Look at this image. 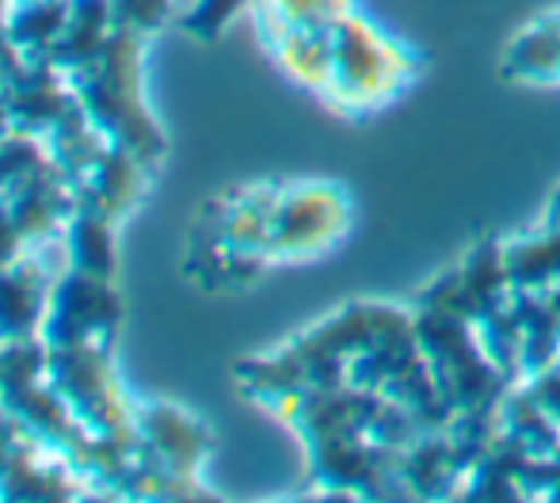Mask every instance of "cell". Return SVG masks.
Masks as SVG:
<instances>
[{
    "mask_svg": "<svg viewBox=\"0 0 560 503\" xmlns=\"http://www.w3.org/2000/svg\"><path fill=\"white\" fill-rule=\"evenodd\" d=\"M141 46H145L141 35L115 27L112 38L81 69L69 73V84L89 119L107 133V141L153 168L164 156V133L149 115L141 92Z\"/></svg>",
    "mask_w": 560,
    "mask_h": 503,
    "instance_id": "1",
    "label": "cell"
},
{
    "mask_svg": "<svg viewBox=\"0 0 560 503\" xmlns=\"http://www.w3.org/2000/svg\"><path fill=\"white\" fill-rule=\"evenodd\" d=\"M46 382L77 412L92 435L138 438V405L126 397L112 366V348L84 343V348H46Z\"/></svg>",
    "mask_w": 560,
    "mask_h": 503,
    "instance_id": "2",
    "label": "cell"
},
{
    "mask_svg": "<svg viewBox=\"0 0 560 503\" xmlns=\"http://www.w3.org/2000/svg\"><path fill=\"white\" fill-rule=\"evenodd\" d=\"M408 77H412L408 54L377 27H370L359 12L343 15L332 27V81L325 96L339 107L374 112L405 89Z\"/></svg>",
    "mask_w": 560,
    "mask_h": 503,
    "instance_id": "3",
    "label": "cell"
},
{
    "mask_svg": "<svg viewBox=\"0 0 560 503\" xmlns=\"http://www.w3.org/2000/svg\"><path fill=\"white\" fill-rule=\"evenodd\" d=\"M347 199L332 184H279L267 230V264L313 259L347 233Z\"/></svg>",
    "mask_w": 560,
    "mask_h": 503,
    "instance_id": "4",
    "label": "cell"
},
{
    "mask_svg": "<svg viewBox=\"0 0 560 503\" xmlns=\"http://www.w3.org/2000/svg\"><path fill=\"white\" fill-rule=\"evenodd\" d=\"M118 325H122V302H118L112 279L89 274L81 267H66L50 290L38 340L46 348H84V343L112 348Z\"/></svg>",
    "mask_w": 560,
    "mask_h": 503,
    "instance_id": "5",
    "label": "cell"
},
{
    "mask_svg": "<svg viewBox=\"0 0 560 503\" xmlns=\"http://www.w3.org/2000/svg\"><path fill=\"white\" fill-rule=\"evenodd\" d=\"M50 248L54 241L27 248L12 267L0 271V348H12V343H27L43 336L50 290L58 282V274L69 267V264L50 267V259H46Z\"/></svg>",
    "mask_w": 560,
    "mask_h": 503,
    "instance_id": "6",
    "label": "cell"
},
{
    "mask_svg": "<svg viewBox=\"0 0 560 503\" xmlns=\"http://www.w3.org/2000/svg\"><path fill=\"white\" fill-rule=\"evenodd\" d=\"M138 443L149 466H161L176 477H195L210 454L207 428L184 408L164 405V400L138 405Z\"/></svg>",
    "mask_w": 560,
    "mask_h": 503,
    "instance_id": "7",
    "label": "cell"
},
{
    "mask_svg": "<svg viewBox=\"0 0 560 503\" xmlns=\"http://www.w3.org/2000/svg\"><path fill=\"white\" fill-rule=\"evenodd\" d=\"M145 168H149L145 161H138L133 153L112 145L104 156H100L96 168H92L81 184H73L77 202L100 210V214H107L112 222H122V218L141 202V195H145V187H149Z\"/></svg>",
    "mask_w": 560,
    "mask_h": 503,
    "instance_id": "8",
    "label": "cell"
},
{
    "mask_svg": "<svg viewBox=\"0 0 560 503\" xmlns=\"http://www.w3.org/2000/svg\"><path fill=\"white\" fill-rule=\"evenodd\" d=\"M336 27V23H332ZM332 27H282L267 35L275 61L305 89L325 92L332 81Z\"/></svg>",
    "mask_w": 560,
    "mask_h": 503,
    "instance_id": "9",
    "label": "cell"
},
{
    "mask_svg": "<svg viewBox=\"0 0 560 503\" xmlns=\"http://www.w3.org/2000/svg\"><path fill=\"white\" fill-rule=\"evenodd\" d=\"M66 20L69 0H12L4 15V38L27 61H50Z\"/></svg>",
    "mask_w": 560,
    "mask_h": 503,
    "instance_id": "10",
    "label": "cell"
},
{
    "mask_svg": "<svg viewBox=\"0 0 560 503\" xmlns=\"http://www.w3.org/2000/svg\"><path fill=\"white\" fill-rule=\"evenodd\" d=\"M115 225L107 214L77 202L73 218L66 225V248H69V267H81L89 274H104L115 279Z\"/></svg>",
    "mask_w": 560,
    "mask_h": 503,
    "instance_id": "11",
    "label": "cell"
},
{
    "mask_svg": "<svg viewBox=\"0 0 560 503\" xmlns=\"http://www.w3.org/2000/svg\"><path fill=\"white\" fill-rule=\"evenodd\" d=\"M259 35H275L282 27H332L354 12V0H252Z\"/></svg>",
    "mask_w": 560,
    "mask_h": 503,
    "instance_id": "12",
    "label": "cell"
},
{
    "mask_svg": "<svg viewBox=\"0 0 560 503\" xmlns=\"http://www.w3.org/2000/svg\"><path fill=\"white\" fill-rule=\"evenodd\" d=\"M176 20V0H112V23L130 35H153Z\"/></svg>",
    "mask_w": 560,
    "mask_h": 503,
    "instance_id": "13",
    "label": "cell"
},
{
    "mask_svg": "<svg viewBox=\"0 0 560 503\" xmlns=\"http://www.w3.org/2000/svg\"><path fill=\"white\" fill-rule=\"evenodd\" d=\"M244 4H252V0H195V4L179 15V27L210 43V38H218L229 23H233V15L241 12Z\"/></svg>",
    "mask_w": 560,
    "mask_h": 503,
    "instance_id": "14",
    "label": "cell"
},
{
    "mask_svg": "<svg viewBox=\"0 0 560 503\" xmlns=\"http://www.w3.org/2000/svg\"><path fill=\"white\" fill-rule=\"evenodd\" d=\"M27 252V241H23V233H20V225H15V218H12V210L0 202V271L4 267H12L15 259Z\"/></svg>",
    "mask_w": 560,
    "mask_h": 503,
    "instance_id": "15",
    "label": "cell"
},
{
    "mask_svg": "<svg viewBox=\"0 0 560 503\" xmlns=\"http://www.w3.org/2000/svg\"><path fill=\"white\" fill-rule=\"evenodd\" d=\"M12 130V115H8V100H4V92H0V138Z\"/></svg>",
    "mask_w": 560,
    "mask_h": 503,
    "instance_id": "16",
    "label": "cell"
}]
</instances>
